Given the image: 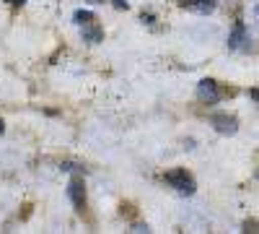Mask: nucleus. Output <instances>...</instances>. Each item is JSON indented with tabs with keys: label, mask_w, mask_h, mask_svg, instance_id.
<instances>
[{
	"label": "nucleus",
	"mask_w": 259,
	"mask_h": 234,
	"mask_svg": "<svg viewBox=\"0 0 259 234\" xmlns=\"http://www.w3.org/2000/svg\"><path fill=\"white\" fill-rule=\"evenodd\" d=\"M75 24H80V26H85V24H91V21H94V13L91 11H75Z\"/></svg>",
	"instance_id": "nucleus-8"
},
{
	"label": "nucleus",
	"mask_w": 259,
	"mask_h": 234,
	"mask_svg": "<svg viewBox=\"0 0 259 234\" xmlns=\"http://www.w3.org/2000/svg\"><path fill=\"white\" fill-rule=\"evenodd\" d=\"M212 127L221 136H233L236 130H239V120H236L233 115H212Z\"/></svg>",
	"instance_id": "nucleus-2"
},
{
	"label": "nucleus",
	"mask_w": 259,
	"mask_h": 234,
	"mask_svg": "<svg viewBox=\"0 0 259 234\" xmlns=\"http://www.w3.org/2000/svg\"><path fill=\"white\" fill-rule=\"evenodd\" d=\"M215 0H182V8H189V11H194V13H210V11H215Z\"/></svg>",
	"instance_id": "nucleus-5"
},
{
	"label": "nucleus",
	"mask_w": 259,
	"mask_h": 234,
	"mask_svg": "<svg viewBox=\"0 0 259 234\" xmlns=\"http://www.w3.org/2000/svg\"><path fill=\"white\" fill-rule=\"evenodd\" d=\"M166 182L174 187V190H179L182 195H192L194 193V180L184 172V169H174V172H168L166 175Z\"/></svg>",
	"instance_id": "nucleus-1"
},
{
	"label": "nucleus",
	"mask_w": 259,
	"mask_h": 234,
	"mask_svg": "<svg viewBox=\"0 0 259 234\" xmlns=\"http://www.w3.org/2000/svg\"><path fill=\"white\" fill-rule=\"evenodd\" d=\"M68 195H70L75 211H83V203H85V185H83L80 177H73V180H70V185H68Z\"/></svg>",
	"instance_id": "nucleus-3"
},
{
	"label": "nucleus",
	"mask_w": 259,
	"mask_h": 234,
	"mask_svg": "<svg viewBox=\"0 0 259 234\" xmlns=\"http://www.w3.org/2000/svg\"><path fill=\"white\" fill-rule=\"evenodd\" d=\"M94 3H104V0H94Z\"/></svg>",
	"instance_id": "nucleus-15"
},
{
	"label": "nucleus",
	"mask_w": 259,
	"mask_h": 234,
	"mask_svg": "<svg viewBox=\"0 0 259 234\" xmlns=\"http://www.w3.org/2000/svg\"><path fill=\"white\" fill-rule=\"evenodd\" d=\"M239 47H249V37H246L244 24H239L233 29V34L228 37V50H239Z\"/></svg>",
	"instance_id": "nucleus-6"
},
{
	"label": "nucleus",
	"mask_w": 259,
	"mask_h": 234,
	"mask_svg": "<svg viewBox=\"0 0 259 234\" xmlns=\"http://www.w3.org/2000/svg\"><path fill=\"white\" fill-rule=\"evenodd\" d=\"M6 130V125H3V120H0V133H3Z\"/></svg>",
	"instance_id": "nucleus-14"
},
{
	"label": "nucleus",
	"mask_w": 259,
	"mask_h": 234,
	"mask_svg": "<svg viewBox=\"0 0 259 234\" xmlns=\"http://www.w3.org/2000/svg\"><path fill=\"white\" fill-rule=\"evenodd\" d=\"M256 177H259V172H256Z\"/></svg>",
	"instance_id": "nucleus-16"
},
{
	"label": "nucleus",
	"mask_w": 259,
	"mask_h": 234,
	"mask_svg": "<svg viewBox=\"0 0 259 234\" xmlns=\"http://www.w3.org/2000/svg\"><path fill=\"white\" fill-rule=\"evenodd\" d=\"M13 3H16V6H24V3H26V0H13Z\"/></svg>",
	"instance_id": "nucleus-13"
},
{
	"label": "nucleus",
	"mask_w": 259,
	"mask_h": 234,
	"mask_svg": "<svg viewBox=\"0 0 259 234\" xmlns=\"http://www.w3.org/2000/svg\"><path fill=\"white\" fill-rule=\"evenodd\" d=\"M83 39L91 42V45H99V42L104 39V31H101L99 26H89V24H85V26H83Z\"/></svg>",
	"instance_id": "nucleus-7"
},
{
	"label": "nucleus",
	"mask_w": 259,
	"mask_h": 234,
	"mask_svg": "<svg viewBox=\"0 0 259 234\" xmlns=\"http://www.w3.org/2000/svg\"><path fill=\"white\" fill-rule=\"evenodd\" d=\"M112 3H114V8H119V11L124 8L127 11V0H112Z\"/></svg>",
	"instance_id": "nucleus-9"
},
{
	"label": "nucleus",
	"mask_w": 259,
	"mask_h": 234,
	"mask_svg": "<svg viewBox=\"0 0 259 234\" xmlns=\"http://www.w3.org/2000/svg\"><path fill=\"white\" fill-rule=\"evenodd\" d=\"M62 169H65V172H73V169H75V164H70V161H65V164H62Z\"/></svg>",
	"instance_id": "nucleus-10"
},
{
	"label": "nucleus",
	"mask_w": 259,
	"mask_h": 234,
	"mask_svg": "<svg viewBox=\"0 0 259 234\" xmlns=\"http://www.w3.org/2000/svg\"><path fill=\"white\" fill-rule=\"evenodd\" d=\"M197 94H200V99H205V102H218V99H221L218 86H215V81H212V78H202V81H200Z\"/></svg>",
	"instance_id": "nucleus-4"
},
{
	"label": "nucleus",
	"mask_w": 259,
	"mask_h": 234,
	"mask_svg": "<svg viewBox=\"0 0 259 234\" xmlns=\"http://www.w3.org/2000/svg\"><path fill=\"white\" fill-rule=\"evenodd\" d=\"M133 231H148V226H143V224H135V226H133Z\"/></svg>",
	"instance_id": "nucleus-12"
},
{
	"label": "nucleus",
	"mask_w": 259,
	"mask_h": 234,
	"mask_svg": "<svg viewBox=\"0 0 259 234\" xmlns=\"http://www.w3.org/2000/svg\"><path fill=\"white\" fill-rule=\"evenodd\" d=\"M249 96H251L254 102H259V89H251V91H249Z\"/></svg>",
	"instance_id": "nucleus-11"
}]
</instances>
